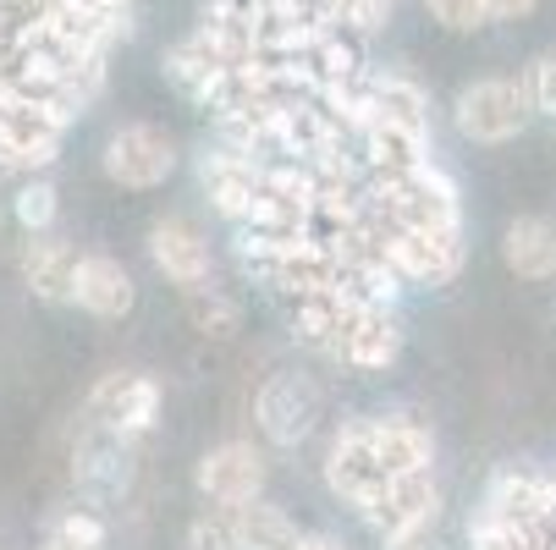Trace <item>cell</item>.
Here are the masks:
<instances>
[{
  "label": "cell",
  "instance_id": "obj_18",
  "mask_svg": "<svg viewBox=\"0 0 556 550\" xmlns=\"http://www.w3.org/2000/svg\"><path fill=\"white\" fill-rule=\"evenodd\" d=\"M502 265L518 281H551L556 276V226L545 215H518L502 231Z\"/></svg>",
  "mask_w": 556,
  "mask_h": 550
},
{
  "label": "cell",
  "instance_id": "obj_17",
  "mask_svg": "<svg viewBox=\"0 0 556 550\" xmlns=\"http://www.w3.org/2000/svg\"><path fill=\"white\" fill-rule=\"evenodd\" d=\"M77 265H84V254H77V243L61 238V231H50V238H28L23 254H17L23 286H28L39 303H72Z\"/></svg>",
  "mask_w": 556,
  "mask_h": 550
},
{
  "label": "cell",
  "instance_id": "obj_1",
  "mask_svg": "<svg viewBox=\"0 0 556 550\" xmlns=\"http://www.w3.org/2000/svg\"><path fill=\"white\" fill-rule=\"evenodd\" d=\"M364 193L369 204L408 226V231H441V238H463V199H457V182L430 161L408 177H364Z\"/></svg>",
  "mask_w": 556,
  "mask_h": 550
},
{
  "label": "cell",
  "instance_id": "obj_16",
  "mask_svg": "<svg viewBox=\"0 0 556 550\" xmlns=\"http://www.w3.org/2000/svg\"><path fill=\"white\" fill-rule=\"evenodd\" d=\"M72 303L89 314V320H127L138 308V281L122 259L111 254H84L77 265V286H72Z\"/></svg>",
  "mask_w": 556,
  "mask_h": 550
},
{
  "label": "cell",
  "instance_id": "obj_6",
  "mask_svg": "<svg viewBox=\"0 0 556 550\" xmlns=\"http://www.w3.org/2000/svg\"><path fill=\"white\" fill-rule=\"evenodd\" d=\"M265 154H249V149H231V143H204L199 154V193L204 204L237 231V226H249L254 204H260V188H265Z\"/></svg>",
  "mask_w": 556,
  "mask_h": 550
},
{
  "label": "cell",
  "instance_id": "obj_22",
  "mask_svg": "<svg viewBox=\"0 0 556 550\" xmlns=\"http://www.w3.org/2000/svg\"><path fill=\"white\" fill-rule=\"evenodd\" d=\"M12 220L23 238H50L55 220H61V193L50 177H23L17 193H12Z\"/></svg>",
  "mask_w": 556,
  "mask_h": 550
},
{
  "label": "cell",
  "instance_id": "obj_14",
  "mask_svg": "<svg viewBox=\"0 0 556 550\" xmlns=\"http://www.w3.org/2000/svg\"><path fill=\"white\" fill-rule=\"evenodd\" d=\"M358 161H364V177H408L435 161V138L408 121L369 116L358 132Z\"/></svg>",
  "mask_w": 556,
  "mask_h": 550
},
{
  "label": "cell",
  "instance_id": "obj_19",
  "mask_svg": "<svg viewBox=\"0 0 556 550\" xmlns=\"http://www.w3.org/2000/svg\"><path fill=\"white\" fill-rule=\"evenodd\" d=\"M369 116H391L430 132V89L403 66H369Z\"/></svg>",
  "mask_w": 556,
  "mask_h": 550
},
{
  "label": "cell",
  "instance_id": "obj_5",
  "mask_svg": "<svg viewBox=\"0 0 556 550\" xmlns=\"http://www.w3.org/2000/svg\"><path fill=\"white\" fill-rule=\"evenodd\" d=\"M161 380L154 374H143V369H111V374H100L94 385H89V402H84V413H89V424L100 430V435H111V440H138V435H149L154 430V419H161Z\"/></svg>",
  "mask_w": 556,
  "mask_h": 550
},
{
  "label": "cell",
  "instance_id": "obj_23",
  "mask_svg": "<svg viewBox=\"0 0 556 550\" xmlns=\"http://www.w3.org/2000/svg\"><path fill=\"white\" fill-rule=\"evenodd\" d=\"M188 550H243L237 545V517L231 507H204L188 523Z\"/></svg>",
  "mask_w": 556,
  "mask_h": 550
},
{
  "label": "cell",
  "instance_id": "obj_11",
  "mask_svg": "<svg viewBox=\"0 0 556 550\" xmlns=\"http://www.w3.org/2000/svg\"><path fill=\"white\" fill-rule=\"evenodd\" d=\"M403 314L391 303H353L348 308V325H342V342H337V358L342 369H358V374H380L403 358Z\"/></svg>",
  "mask_w": 556,
  "mask_h": 550
},
{
  "label": "cell",
  "instance_id": "obj_20",
  "mask_svg": "<svg viewBox=\"0 0 556 550\" xmlns=\"http://www.w3.org/2000/svg\"><path fill=\"white\" fill-rule=\"evenodd\" d=\"M231 517H237V545L243 550H298L303 545L298 517L287 507L265 501V496L249 501V507H231Z\"/></svg>",
  "mask_w": 556,
  "mask_h": 550
},
{
  "label": "cell",
  "instance_id": "obj_2",
  "mask_svg": "<svg viewBox=\"0 0 556 550\" xmlns=\"http://www.w3.org/2000/svg\"><path fill=\"white\" fill-rule=\"evenodd\" d=\"M369 199V193H364ZM364 231L375 238V248L396 265V276H403L408 286H452L463 259H468V243L463 238H441V231H408L386 220L375 204H364Z\"/></svg>",
  "mask_w": 556,
  "mask_h": 550
},
{
  "label": "cell",
  "instance_id": "obj_8",
  "mask_svg": "<svg viewBox=\"0 0 556 550\" xmlns=\"http://www.w3.org/2000/svg\"><path fill=\"white\" fill-rule=\"evenodd\" d=\"M441 507H446L441 479H435V468H425V474H396V479H386V485L358 507V523L386 545V539H403V534H414V528H435V523H441Z\"/></svg>",
  "mask_w": 556,
  "mask_h": 550
},
{
  "label": "cell",
  "instance_id": "obj_3",
  "mask_svg": "<svg viewBox=\"0 0 556 550\" xmlns=\"http://www.w3.org/2000/svg\"><path fill=\"white\" fill-rule=\"evenodd\" d=\"M182 166V149L166 127H154V121H122L105 149H100V171L105 182H116L122 193H154V188H166Z\"/></svg>",
  "mask_w": 556,
  "mask_h": 550
},
{
  "label": "cell",
  "instance_id": "obj_10",
  "mask_svg": "<svg viewBox=\"0 0 556 550\" xmlns=\"http://www.w3.org/2000/svg\"><path fill=\"white\" fill-rule=\"evenodd\" d=\"M143 248H149V265L161 270L182 297L215 286V248H210V238H204L188 215H161V220L149 226Z\"/></svg>",
  "mask_w": 556,
  "mask_h": 550
},
{
  "label": "cell",
  "instance_id": "obj_4",
  "mask_svg": "<svg viewBox=\"0 0 556 550\" xmlns=\"http://www.w3.org/2000/svg\"><path fill=\"white\" fill-rule=\"evenodd\" d=\"M529 116H534V105H529L523 77H473L452 100V127L480 149L513 143L529 127Z\"/></svg>",
  "mask_w": 556,
  "mask_h": 550
},
{
  "label": "cell",
  "instance_id": "obj_15",
  "mask_svg": "<svg viewBox=\"0 0 556 550\" xmlns=\"http://www.w3.org/2000/svg\"><path fill=\"white\" fill-rule=\"evenodd\" d=\"M364 430H369L375 462L391 479L435 468V430L425 419H414V413H364Z\"/></svg>",
  "mask_w": 556,
  "mask_h": 550
},
{
  "label": "cell",
  "instance_id": "obj_28",
  "mask_svg": "<svg viewBox=\"0 0 556 550\" xmlns=\"http://www.w3.org/2000/svg\"><path fill=\"white\" fill-rule=\"evenodd\" d=\"M380 550H441V539H435V528H414L403 539H386Z\"/></svg>",
  "mask_w": 556,
  "mask_h": 550
},
{
  "label": "cell",
  "instance_id": "obj_24",
  "mask_svg": "<svg viewBox=\"0 0 556 550\" xmlns=\"http://www.w3.org/2000/svg\"><path fill=\"white\" fill-rule=\"evenodd\" d=\"M425 12H430V23L446 28V34H480V28L491 23L485 0H425Z\"/></svg>",
  "mask_w": 556,
  "mask_h": 550
},
{
  "label": "cell",
  "instance_id": "obj_7",
  "mask_svg": "<svg viewBox=\"0 0 556 550\" xmlns=\"http://www.w3.org/2000/svg\"><path fill=\"white\" fill-rule=\"evenodd\" d=\"M270 485V457L260 440H220L193 462V490L204 507H249Z\"/></svg>",
  "mask_w": 556,
  "mask_h": 550
},
{
  "label": "cell",
  "instance_id": "obj_31",
  "mask_svg": "<svg viewBox=\"0 0 556 550\" xmlns=\"http://www.w3.org/2000/svg\"><path fill=\"white\" fill-rule=\"evenodd\" d=\"M39 550H84V545H72V539H61V534H45Z\"/></svg>",
  "mask_w": 556,
  "mask_h": 550
},
{
  "label": "cell",
  "instance_id": "obj_13",
  "mask_svg": "<svg viewBox=\"0 0 556 550\" xmlns=\"http://www.w3.org/2000/svg\"><path fill=\"white\" fill-rule=\"evenodd\" d=\"M551 517H556V479L523 474V468H502L485 485L468 528H518V523H551Z\"/></svg>",
  "mask_w": 556,
  "mask_h": 550
},
{
  "label": "cell",
  "instance_id": "obj_21",
  "mask_svg": "<svg viewBox=\"0 0 556 550\" xmlns=\"http://www.w3.org/2000/svg\"><path fill=\"white\" fill-rule=\"evenodd\" d=\"M182 308H188V325H193L204 342H231L237 331H243V303H237L231 292H220V286L188 292Z\"/></svg>",
  "mask_w": 556,
  "mask_h": 550
},
{
  "label": "cell",
  "instance_id": "obj_30",
  "mask_svg": "<svg viewBox=\"0 0 556 550\" xmlns=\"http://www.w3.org/2000/svg\"><path fill=\"white\" fill-rule=\"evenodd\" d=\"M298 550H353L342 534H326V528H314V534H303V545Z\"/></svg>",
  "mask_w": 556,
  "mask_h": 550
},
{
  "label": "cell",
  "instance_id": "obj_25",
  "mask_svg": "<svg viewBox=\"0 0 556 550\" xmlns=\"http://www.w3.org/2000/svg\"><path fill=\"white\" fill-rule=\"evenodd\" d=\"M50 534L72 539V545H84V550H105V517L89 512V507H66L50 517Z\"/></svg>",
  "mask_w": 556,
  "mask_h": 550
},
{
  "label": "cell",
  "instance_id": "obj_12",
  "mask_svg": "<svg viewBox=\"0 0 556 550\" xmlns=\"http://www.w3.org/2000/svg\"><path fill=\"white\" fill-rule=\"evenodd\" d=\"M320 479H326V490L342 501V507H364L391 474L375 462V446H369V430H364V419H342L337 424V435L326 440V462H320Z\"/></svg>",
  "mask_w": 556,
  "mask_h": 550
},
{
  "label": "cell",
  "instance_id": "obj_29",
  "mask_svg": "<svg viewBox=\"0 0 556 550\" xmlns=\"http://www.w3.org/2000/svg\"><path fill=\"white\" fill-rule=\"evenodd\" d=\"M84 12H105V17H138V0H72Z\"/></svg>",
  "mask_w": 556,
  "mask_h": 550
},
{
  "label": "cell",
  "instance_id": "obj_9",
  "mask_svg": "<svg viewBox=\"0 0 556 550\" xmlns=\"http://www.w3.org/2000/svg\"><path fill=\"white\" fill-rule=\"evenodd\" d=\"M326 413V397H320V385H314L308 374L298 369H281L260 385V397H254V419H260V435L270 446H298L314 435V424H320Z\"/></svg>",
  "mask_w": 556,
  "mask_h": 550
},
{
  "label": "cell",
  "instance_id": "obj_27",
  "mask_svg": "<svg viewBox=\"0 0 556 550\" xmlns=\"http://www.w3.org/2000/svg\"><path fill=\"white\" fill-rule=\"evenodd\" d=\"M534 7H540V0H485L491 23H518V17H529Z\"/></svg>",
  "mask_w": 556,
  "mask_h": 550
},
{
  "label": "cell",
  "instance_id": "obj_26",
  "mask_svg": "<svg viewBox=\"0 0 556 550\" xmlns=\"http://www.w3.org/2000/svg\"><path fill=\"white\" fill-rule=\"evenodd\" d=\"M523 89H529V105L540 116H556V50L551 55H534L523 66Z\"/></svg>",
  "mask_w": 556,
  "mask_h": 550
}]
</instances>
